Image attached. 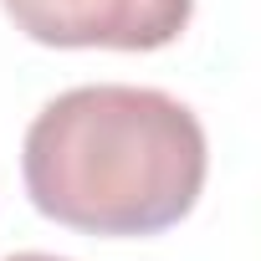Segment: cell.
I'll return each instance as SVG.
<instances>
[{
  "instance_id": "cell-1",
  "label": "cell",
  "mask_w": 261,
  "mask_h": 261,
  "mask_svg": "<svg viewBox=\"0 0 261 261\" xmlns=\"http://www.w3.org/2000/svg\"><path fill=\"white\" fill-rule=\"evenodd\" d=\"M210 149L200 118L159 92L92 82L51 97L21 149L31 205L82 236H159L205 190Z\"/></svg>"
},
{
  "instance_id": "cell-2",
  "label": "cell",
  "mask_w": 261,
  "mask_h": 261,
  "mask_svg": "<svg viewBox=\"0 0 261 261\" xmlns=\"http://www.w3.org/2000/svg\"><path fill=\"white\" fill-rule=\"evenodd\" d=\"M21 36L62 51H159L185 36L195 0H0Z\"/></svg>"
},
{
  "instance_id": "cell-3",
  "label": "cell",
  "mask_w": 261,
  "mask_h": 261,
  "mask_svg": "<svg viewBox=\"0 0 261 261\" xmlns=\"http://www.w3.org/2000/svg\"><path fill=\"white\" fill-rule=\"evenodd\" d=\"M6 261H67V256H51V251H16V256H6Z\"/></svg>"
}]
</instances>
